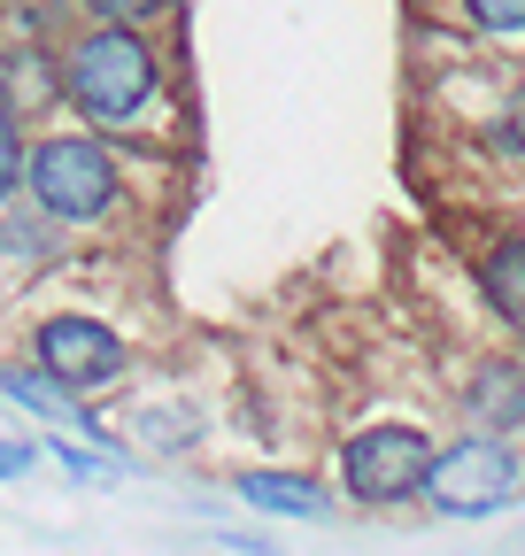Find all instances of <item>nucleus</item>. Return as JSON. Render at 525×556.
Segmentation results:
<instances>
[{
	"label": "nucleus",
	"instance_id": "obj_7",
	"mask_svg": "<svg viewBox=\"0 0 525 556\" xmlns=\"http://www.w3.org/2000/svg\"><path fill=\"white\" fill-rule=\"evenodd\" d=\"M464 417L479 433H525V356H479L464 379Z\"/></svg>",
	"mask_w": 525,
	"mask_h": 556
},
{
	"label": "nucleus",
	"instance_id": "obj_1",
	"mask_svg": "<svg viewBox=\"0 0 525 556\" xmlns=\"http://www.w3.org/2000/svg\"><path fill=\"white\" fill-rule=\"evenodd\" d=\"M62 101L86 116V131H148L155 109L170 101V78H163V54L148 39V24H93L62 47Z\"/></svg>",
	"mask_w": 525,
	"mask_h": 556
},
{
	"label": "nucleus",
	"instance_id": "obj_15",
	"mask_svg": "<svg viewBox=\"0 0 525 556\" xmlns=\"http://www.w3.org/2000/svg\"><path fill=\"white\" fill-rule=\"evenodd\" d=\"M24 471H31V448L0 433V479H24Z\"/></svg>",
	"mask_w": 525,
	"mask_h": 556
},
{
	"label": "nucleus",
	"instance_id": "obj_4",
	"mask_svg": "<svg viewBox=\"0 0 525 556\" xmlns=\"http://www.w3.org/2000/svg\"><path fill=\"white\" fill-rule=\"evenodd\" d=\"M517 486H525V471H517V456H510V433H479V426H472L464 441L433 448L418 503H433L440 518H495Z\"/></svg>",
	"mask_w": 525,
	"mask_h": 556
},
{
	"label": "nucleus",
	"instance_id": "obj_11",
	"mask_svg": "<svg viewBox=\"0 0 525 556\" xmlns=\"http://www.w3.org/2000/svg\"><path fill=\"white\" fill-rule=\"evenodd\" d=\"M479 39H525V0H456Z\"/></svg>",
	"mask_w": 525,
	"mask_h": 556
},
{
	"label": "nucleus",
	"instance_id": "obj_2",
	"mask_svg": "<svg viewBox=\"0 0 525 556\" xmlns=\"http://www.w3.org/2000/svg\"><path fill=\"white\" fill-rule=\"evenodd\" d=\"M24 193L62 232H86V225H108L124 208V163L108 155L101 131H47L24 155Z\"/></svg>",
	"mask_w": 525,
	"mask_h": 556
},
{
	"label": "nucleus",
	"instance_id": "obj_12",
	"mask_svg": "<svg viewBox=\"0 0 525 556\" xmlns=\"http://www.w3.org/2000/svg\"><path fill=\"white\" fill-rule=\"evenodd\" d=\"M24 109L0 93V193H24Z\"/></svg>",
	"mask_w": 525,
	"mask_h": 556
},
{
	"label": "nucleus",
	"instance_id": "obj_5",
	"mask_svg": "<svg viewBox=\"0 0 525 556\" xmlns=\"http://www.w3.org/2000/svg\"><path fill=\"white\" fill-rule=\"evenodd\" d=\"M31 364L54 371L62 387H78V394H101V387H116V379L131 371V348H124L116 325L71 309V317H47V325L31 332Z\"/></svg>",
	"mask_w": 525,
	"mask_h": 556
},
{
	"label": "nucleus",
	"instance_id": "obj_8",
	"mask_svg": "<svg viewBox=\"0 0 525 556\" xmlns=\"http://www.w3.org/2000/svg\"><path fill=\"white\" fill-rule=\"evenodd\" d=\"M0 394H9V402H24L31 417H47V426H71V433H86V441H101V448H108L101 417L78 402V387H62L54 371H39V364H16V371H0Z\"/></svg>",
	"mask_w": 525,
	"mask_h": 556
},
{
	"label": "nucleus",
	"instance_id": "obj_14",
	"mask_svg": "<svg viewBox=\"0 0 525 556\" xmlns=\"http://www.w3.org/2000/svg\"><path fill=\"white\" fill-rule=\"evenodd\" d=\"M54 464L71 471V479H108L116 456H108V448H71V433H62V441H54Z\"/></svg>",
	"mask_w": 525,
	"mask_h": 556
},
{
	"label": "nucleus",
	"instance_id": "obj_10",
	"mask_svg": "<svg viewBox=\"0 0 525 556\" xmlns=\"http://www.w3.org/2000/svg\"><path fill=\"white\" fill-rule=\"evenodd\" d=\"M54 232H62V225L47 217L31 193H24V201L0 193V263H39V255L54 248Z\"/></svg>",
	"mask_w": 525,
	"mask_h": 556
},
{
	"label": "nucleus",
	"instance_id": "obj_9",
	"mask_svg": "<svg viewBox=\"0 0 525 556\" xmlns=\"http://www.w3.org/2000/svg\"><path fill=\"white\" fill-rule=\"evenodd\" d=\"M240 503L262 518H324L333 510V495L302 471H240Z\"/></svg>",
	"mask_w": 525,
	"mask_h": 556
},
{
	"label": "nucleus",
	"instance_id": "obj_16",
	"mask_svg": "<svg viewBox=\"0 0 525 556\" xmlns=\"http://www.w3.org/2000/svg\"><path fill=\"white\" fill-rule=\"evenodd\" d=\"M0 54H9V47H0Z\"/></svg>",
	"mask_w": 525,
	"mask_h": 556
},
{
	"label": "nucleus",
	"instance_id": "obj_6",
	"mask_svg": "<svg viewBox=\"0 0 525 556\" xmlns=\"http://www.w3.org/2000/svg\"><path fill=\"white\" fill-rule=\"evenodd\" d=\"M472 278H479V302L495 309V325H502L510 340H525V232H517V225H502V232L479 240Z\"/></svg>",
	"mask_w": 525,
	"mask_h": 556
},
{
	"label": "nucleus",
	"instance_id": "obj_13",
	"mask_svg": "<svg viewBox=\"0 0 525 556\" xmlns=\"http://www.w3.org/2000/svg\"><path fill=\"white\" fill-rule=\"evenodd\" d=\"M78 9L93 24H155V16H170V0H78Z\"/></svg>",
	"mask_w": 525,
	"mask_h": 556
},
{
	"label": "nucleus",
	"instance_id": "obj_3",
	"mask_svg": "<svg viewBox=\"0 0 525 556\" xmlns=\"http://www.w3.org/2000/svg\"><path fill=\"white\" fill-rule=\"evenodd\" d=\"M425 464H433V433L425 426H402V417H386V426H363L341 441V486L348 503L363 510H402L425 495Z\"/></svg>",
	"mask_w": 525,
	"mask_h": 556
}]
</instances>
